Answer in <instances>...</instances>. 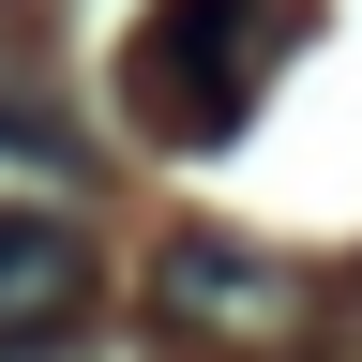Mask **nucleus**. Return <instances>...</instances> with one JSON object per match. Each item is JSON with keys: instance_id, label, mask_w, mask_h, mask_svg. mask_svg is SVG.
<instances>
[{"instance_id": "nucleus-3", "label": "nucleus", "mask_w": 362, "mask_h": 362, "mask_svg": "<svg viewBox=\"0 0 362 362\" xmlns=\"http://www.w3.org/2000/svg\"><path fill=\"white\" fill-rule=\"evenodd\" d=\"M90 317V226L61 197H0V347Z\"/></svg>"}, {"instance_id": "nucleus-5", "label": "nucleus", "mask_w": 362, "mask_h": 362, "mask_svg": "<svg viewBox=\"0 0 362 362\" xmlns=\"http://www.w3.org/2000/svg\"><path fill=\"white\" fill-rule=\"evenodd\" d=\"M0 362H151V347H121V332H90V317H76V332H16Z\"/></svg>"}, {"instance_id": "nucleus-2", "label": "nucleus", "mask_w": 362, "mask_h": 362, "mask_svg": "<svg viewBox=\"0 0 362 362\" xmlns=\"http://www.w3.org/2000/svg\"><path fill=\"white\" fill-rule=\"evenodd\" d=\"M151 317H166L181 347L287 362V347L317 332V272L272 257V242H242V226H166V257H151Z\"/></svg>"}, {"instance_id": "nucleus-4", "label": "nucleus", "mask_w": 362, "mask_h": 362, "mask_svg": "<svg viewBox=\"0 0 362 362\" xmlns=\"http://www.w3.org/2000/svg\"><path fill=\"white\" fill-rule=\"evenodd\" d=\"M0 166H76V136L45 121V90H0Z\"/></svg>"}, {"instance_id": "nucleus-1", "label": "nucleus", "mask_w": 362, "mask_h": 362, "mask_svg": "<svg viewBox=\"0 0 362 362\" xmlns=\"http://www.w3.org/2000/svg\"><path fill=\"white\" fill-rule=\"evenodd\" d=\"M287 45H302V0H151L121 30V121L151 151H211L257 121Z\"/></svg>"}]
</instances>
